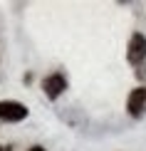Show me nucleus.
I'll use <instances>...</instances> for the list:
<instances>
[{"instance_id":"4","label":"nucleus","mask_w":146,"mask_h":151,"mask_svg":"<svg viewBox=\"0 0 146 151\" xmlns=\"http://www.w3.org/2000/svg\"><path fill=\"white\" fill-rule=\"evenodd\" d=\"M144 106H146V89L139 87V89H134L129 94V104H126V109H129L131 116H139L144 111Z\"/></svg>"},{"instance_id":"2","label":"nucleus","mask_w":146,"mask_h":151,"mask_svg":"<svg viewBox=\"0 0 146 151\" xmlns=\"http://www.w3.org/2000/svg\"><path fill=\"white\" fill-rule=\"evenodd\" d=\"M126 57H129L131 65H139V62H144V57H146V37H144L141 32L131 35V40H129V50H126Z\"/></svg>"},{"instance_id":"1","label":"nucleus","mask_w":146,"mask_h":151,"mask_svg":"<svg viewBox=\"0 0 146 151\" xmlns=\"http://www.w3.org/2000/svg\"><path fill=\"white\" fill-rule=\"evenodd\" d=\"M27 116V106L20 102H0V119L3 122H22Z\"/></svg>"},{"instance_id":"3","label":"nucleus","mask_w":146,"mask_h":151,"mask_svg":"<svg viewBox=\"0 0 146 151\" xmlns=\"http://www.w3.org/2000/svg\"><path fill=\"white\" fill-rule=\"evenodd\" d=\"M42 89H45V94L50 99H55V97H60V94L67 89V82H65L62 74H50V77H45V82H42Z\"/></svg>"},{"instance_id":"5","label":"nucleus","mask_w":146,"mask_h":151,"mask_svg":"<svg viewBox=\"0 0 146 151\" xmlns=\"http://www.w3.org/2000/svg\"><path fill=\"white\" fill-rule=\"evenodd\" d=\"M30 151H45V149H40V146H35V149H30Z\"/></svg>"}]
</instances>
